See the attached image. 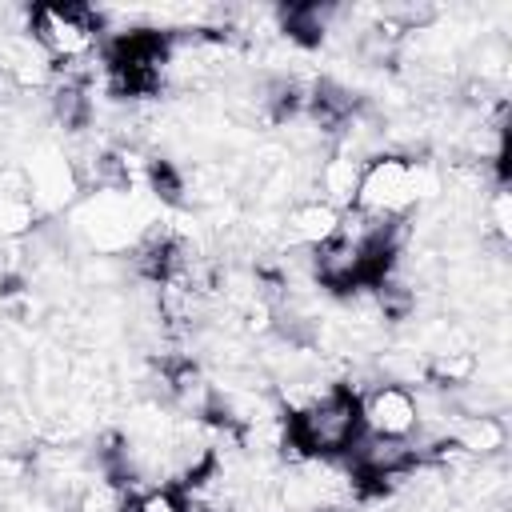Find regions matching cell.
I'll use <instances>...</instances> for the list:
<instances>
[{
	"label": "cell",
	"mask_w": 512,
	"mask_h": 512,
	"mask_svg": "<svg viewBox=\"0 0 512 512\" xmlns=\"http://www.w3.org/2000/svg\"><path fill=\"white\" fill-rule=\"evenodd\" d=\"M360 428L372 440H412L424 428L420 400L396 380L360 392Z\"/></svg>",
	"instance_id": "obj_1"
}]
</instances>
